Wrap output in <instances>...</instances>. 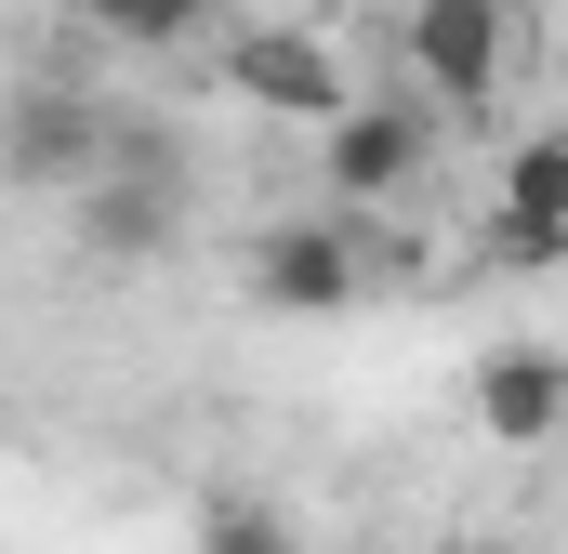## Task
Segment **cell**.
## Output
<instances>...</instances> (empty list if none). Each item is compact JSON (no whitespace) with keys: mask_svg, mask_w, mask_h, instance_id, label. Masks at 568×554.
Returning <instances> with one entry per match:
<instances>
[{"mask_svg":"<svg viewBox=\"0 0 568 554\" xmlns=\"http://www.w3.org/2000/svg\"><path fill=\"white\" fill-rule=\"evenodd\" d=\"M106 145H120V120H106V93L53 80V66L0 93V185H13V198H80V185L106 172Z\"/></svg>","mask_w":568,"mask_h":554,"instance_id":"cell-1","label":"cell"},{"mask_svg":"<svg viewBox=\"0 0 568 554\" xmlns=\"http://www.w3.org/2000/svg\"><path fill=\"white\" fill-rule=\"evenodd\" d=\"M172 238H185V172H172L159 133H120L106 172L80 185V252H93V265H159Z\"/></svg>","mask_w":568,"mask_h":554,"instance_id":"cell-2","label":"cell"},{"mask_svg":"<svg viewBox=\"0 0 568 554\" xmlns=\"http://www.w3.org/2000/svg\"><path fill=\"white\" fill-rule=\"evenodd\" d=\"M239 277H252L265 317H344V304L371 290V238H357L344 212H291V225H265V238L239 252Z\"/></svg>","mask_w":568,"mask_h":554,"instance_id":"cell-3","label":"cell"},{"mask_svg":"<svg viewBox=\"0 0 568 554\" xmlns=\"http://www.w3.org/2000/svg\"><path fill=\"white\" fill-rule=\"evenodd\" d=\"M225 93L252 106V120H304V133H331L357 93H344V53L317 40V27H239L225 40Z\"/></svg>","mask_w":568,"mask_h":554,"instance_id":"cell-4","label":"cell"},{"mask_svg":"<svg viewBox=\"0 0 568 554\" xmlns=\"http://www.w3.org/2000/svg\"><path fill=\"white\" fill-rule=\"evenodd\" d=\"M410 66H424V106L449 120H476L489 93H503V66H516V13L503 0H410Z\"/></svg>","mask_w":568,"mask_h":554,"instance_id":"cell-5","label":"cell"},{"mask_svg":"<svg viewBox=\"0 0 568 554\" xmlns=\"http://www.w3.org/2000/svg\"><path fill=\"white\" fill-rule=\"evenodd\" d=\"M424 158H436V120H424V106H371V93L317 133V172H331V198H344V212L410 198V185H424Z\"/></svg>","mask_w":568,"mask_h":554,"instance_id":"cell-6","label":"cell"},{"mask_svg":"<svg viewBox=\"0 0 568 554\" xmlns=\"http://www.w3.org/2000/svg\"><path fill=\"white\" fill-rule=\"evenodd\" d=\"M463 397H476V435L489 449H556L568 435V357L556 343H489Z\"/></svg>","mask_w":568,"mask_h":554,"instance_id":"cell-7","label":"cell"},{"mask_svg":"<svg viewBox=\"0 0 568 554\" xmlns=\"http://www.w3.org/2000/svg\"><path fill=\"white\" fill-rule=\"evenodd\" d=\"M568 252V133H529L489 198V265H556Z\"/></svg>","mask_w":568,"mask_h":554,"instance_id":"cell-8","label":"cell"},{"mask_svg":"<svg viewBox=\"0 0 568 554\" xmlns=\"http://www.w3.org/2000/svg\"><path fill=\"white\" fill-rule=\"evenodd\" d=\"M199 554H304V529L265 489H199Z\"/></svg>","mask_w":568,"mask_h":554,"instance_id":"cell-9","label":"cell"},{"mask_svg":"<svg viewBox=\"0 0 568 554\" xmlns=\"http://www.w3.org/2000/svg\"><path fill=\"white\" fill-rule=\"evenodd\" d=\"M93 40H120V53H172V40H199L212 27V0H67Z\"/></svg>","mask_w":568,"mask_h":554,"instance_id":"cell-10","label":"cell"},{"mask_svg":"<svg viewBox=\"0 0 568 554\" xmlns=\"http://www.w3.org/2000/svg\"><path fill=\"white\" fill-rule=\"evenodd\" d=\"M449 554H516V542H449Z\"/></svg>","mask_w":568,"mask_h":554,"instance_id":"cell-11","label":"cell"},{"mask_svg":"<svg viewBox=\"0 0 568 554\" xmlns=\"http://www.w3.org/2000/svg\"><path fill=\"white\" fill-rule=\"evenodd\" d=\"M0 554H13V542H0Z\"/></svg>","mask_w":568,"mask_h":554,"instance_id":"cell-12","label":"cell"}]
</instances>
